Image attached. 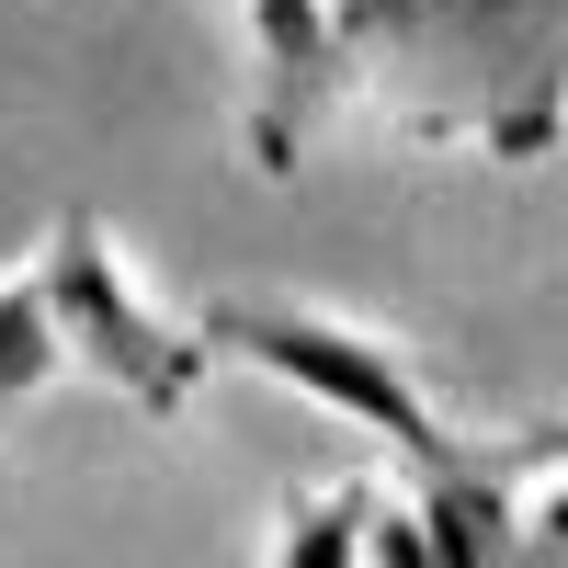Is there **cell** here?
<instances>
[{
  "label": "cell",
  "mask_w": 568,
  "mask_h": 568,
  "mask_svg": "<svg viewBox=\"0 0 568 568\" xmlns=\"http://www.w3.org/2000/svg\"><path fill=\"white\" fill-rule=\"evenodd\" d=\"M353 91L398 136L546 160L568 125V0H329Z\"/></svg>",
  "instance_id": "1"
},
{
  "label": "cell",
  "mask_w": 568,
  "mask_h": 568,
  "mask_svg": "<svg viewBox=\"0 0 568 568\" xmlns=\"http://www.w3.org/2000/svg\"><path fill=\"white\" fill-rule=\"evenodd\" d=\"M194 342H205V353H227V364H262V375H284V387H307L318 409L364 420V433H387V444L420 466V478L466 455V444L444 433V420H433V398L409 387V364H398L387 342H364V329L318 318V307H284V296H216V307L194 318Z\"/></svg>",
  "instance_id": "2"
},
{
  "label": "cell",
  "mask_w": 568,
  "mask_h": 568,
  "mask_svg": "<svg viewBox=\"0 0 568 568\" xmlns=\"http://www.w3.org/2000/svg\"><path fill=\"white\" fill-rule=\"evenodd\" d=\"M34 273H45V318H58V342L103 375V387H125L149 420H182V398H194V375L216 364L194 329H171L149 296L125 284V262H114V240H103V216H58V240L34 251Z\"/></svg>",
  "instance_id": "3"
},
{
  "label": "cell",
  "mask_w": 568,
  "mask_h": 568,
  "mask_svg": "<svg viewBox=\"0 0 568 568\" xmlns=\"http://www.w3.org/2000/svg\"><path fill=\"white\" fill-rule=\"evenodd\" d=\"M251 45H262V103H251V149L262 171H296V149L318 136V114L353 91L342 23L329 0H251Z\"/></svg>",
  "instance_id": "4"
},
{
  "label": "cell",
  "mask_w": 568,
  "mask_h": 568,
  "mask_svg": "<svg viewBox=\"0 0 568 568\" xmlns=\"http://www.w3.org/2000/svg\"><path fill=\"white\" fill-rule=\"evenodd\" d=\"M409 524L433 546V568H524V500H511V478L489 466V444L433 466L420 500H409Z\"/></svg>",
  "instance_id": "5"
},
{
  "label": "cell",
  "mask_w": 568,
  "mask_h": 568,
  "mask_svg": "<svg viewBox=\"0 0 568 568\" xmlns=\"http://www.w3.org/2000/svg\"><path fill=\"white\" fill-rule=\"evenodd\" d=\"M364 535H375V489H307V500H284L273 568H353Z\"/></svg>",
  "instance_id": "6"
},
{
  "label": "cell",
  "mask_w": 568,
  "mask_h": 568,
  "mask_svg": "<svg viewBox=\"0 0 568 568\" xmlns=\"http://www.w3.org/2000/svg\"><path fill=\"white\" fill-rule=\"evenodd\" d=\"M58 318H45V273L23 262V273H0V398H23V387H45L58 375Z\"/></svg>",
  "instance_id": "7"
},
{
  "label": "cell",
  "mask_w": 568,
  "mask_h": 568,
  "mask_svg": "<svg viewBox=\"0 0 568 568\" xmlns=\"http://www.w3.org/2000/svg\"><path fill=\"white\" fill-rule=\"evenodd\" d=\"M489 466H500V478H524V466H568V420H524V433H500Z\"/></svg>",
  "instance_id": "8"
},
{
  "label": "cell",
  "mask_w": 568,
  "mask_h": 568,
  "mask_svg": "<svg viewBox=\"0 0 568 568\" xmlns=\"http://www.w3.org/2000/svg\"><path fill=\"white\" fill-rule=\"evenodd\" d=\"M524 568H568V478L524 511Z\"/></svg>",
  "instance_id": "9"
}]
</instances>
